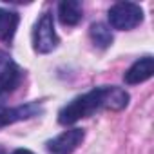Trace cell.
Returning <instances> with one entry per match:
<instances>
[{
	"label": "cell",
	"instance_id": "6da1fadb",
	"mask_svg": "<svg viewBox=\"0 0 154 154\" xmlns=\"http://www.w3.org/2000/svg\"><path fill=\"white\" fill-rule=\"evenodd\" d=\"M129 103V94L122 87H96L78 98L69 102L60 112H58V122L62 125H72L82 118H87L94 114L100 109H109V111H122Z\"/></svg>",
	"mask_w": 154,
	"mask_h": 154
},
{
	"label": "cell",
	"instance_id": "ba28073f",
	"mask_svg": "<svg viewBox=\"0 0 154 154\" xmlns=\"http://www.w3.org/2000/svg\"><path fill=\"white\" fill-rule=\"evenodd\" d=\"M84 17L82 4L76 0H63L58 6V18L63 26H76Z\"/></svg>",
	"mask_w": 154,
	"mask_h": 154
},
{
	"label": "cell",
	"instance_id": "277c9868",
	"mask_svg": "<svg viewBox=\"0 0 154 154\" xmlns=\"http://www.w3.org/2000/svg\"><path fill=\"white\" fill-rule=\"evenodd\" d=\"M20 69L13 62V58L0 51V100L13 93L20 84Z\"/></svg>",
	"mask_w": 154,
	"mask_h": 154
},
{
	"label": "cell",
	"instance_id": "8992f818",
	"mask_svg": "<svg viewBox=\"0 0 154 154\" xmlns=\"http://www.w3.org/2000/svg\"><path fill=\"white\" fill-rule=\"evenodd\" d=\"M42 111V107L38 103H27V105H20V107H0V127L11 125L15 122L20 120H27L31 116H36Z\"/></svg>",
	"mask_w": 154,
	"mask_h": 154
},
{
	"label": "cell",
	"instance_id": "7c38bea8",
	"mask_svg": "<svg viewBox=\"0 0 154 154\" xmlns=\"http://www.w3.org/2000/svg\"><path fill=\"white\" fill-rule=\"evenodd\" d=\"M0 154H6V152H4V149H0Z\"/></svg>",
	"mask_w": 154,
	"mask_h": 154
},
{
	"label": "cell",
	"instance_id": "9c48e42d",
	"mask_svg": "<svg viewBox=\"0 0 154 154\" xmlns=\"http://www.w3.org/2000/svg\"><path fill=\"white\" fill-rule=\"evenodd\" d=\"M18 22H20L18 13L0 8V40H2V42H9L15 36V33H17Z\"/></svg>",
	"mask_w": 154,
	"mask_h": 154
},
{
	"label": "cell",
	"instance_id": "30bf717a",
	"mask_svg": "<svg viewBox=\"0 0 154 154\" xmlns=\"http://www.w3.org/2000/svg\"><path fill=\"white\" fill-rule=\"evenodd\" d=\"M89 33H91V38H93L94 45H98L100 49H105V47H109L112 44V33L105 24H100V22L93 24Z\"/></svg>",
	"mask_w": 154,
	"mask_h": 154
},
{
	"label": "cell",
	"instance_id": "7a4b0ae2",
	"mask_svg": "<svg viewBox=\"0 0 154 154\" xmlns=\"http://www.w3.org/2000/svg\"><path fill=\"white\" fill-rule=\"evenodd\" d=\"M143 20V9L134 2H118L109 9V24L114 29L127 31L140 26Z\"/></svg>",
	"mask_w": 154,
	"mask_h": 154
},
{
	"label": "cell",
	"instance_id": "3957f363",
	"mask_svg": "<svg viewBox=\"0 0 154 154\" xmlns=\"http://www.w3.org/2000/svg\"><path fill=\"white\" fill-rule=\"evenodd\" d=\"M58 45V36H56V31H54V20H53V15L49 13H44L36 26H35V31H33V47L36 53H51L54 47Z\"/></svg>",
	"mask_w": 154,
	"mask_h": 154
},
{
	"label": "cell",
	"instance_id": "5b68a950",
	"mask_svg": "<svg viewBox=\"0 0 154 154\" xmlns=\"http://www.w3.org/2000/svg\"><path fill=\"white\" fill-rule=\"evenodd\" d=\"M85 132L82 129H69L56 136L54 140L47 141V150L49 154H71L76 147L84 141Z\"/></svg>",
	"mask_w": 154,
	"mask_h": 154
},
{
	"label": "cell",
	"instance_id": "52a82bcc",
	"mask_svg": "<svg viewBox=\"0 0 154 154\" xmlns=\"http://www.w3.org/2000/svg\"><path fill=\"white\" fill-rule=\"evenodd\" d=\"M152 72H154L152 56H143V58H140L138 62H134L129 67V71L123 76V80L129 85H136V84H141V82L149 80L150 76H152Z\"/></svg>",
	"mask_w": 154,
	"mask_h": 154
},
{
	"label": "cell",
	"instance_id": "8fae6325",
	"mask_svg": "<svg viewBox=\"0 0 154 154\" xmlns=\"http://www.w3.org/2000/svg\"><path fill=\"white\" fill-rule=\"evenodd\" d=\"M13 154H33L31 150H27V149H17Z\"/></svg>",
	"mask_w": 154,
	"mask_h": 154
}]
</instances>
